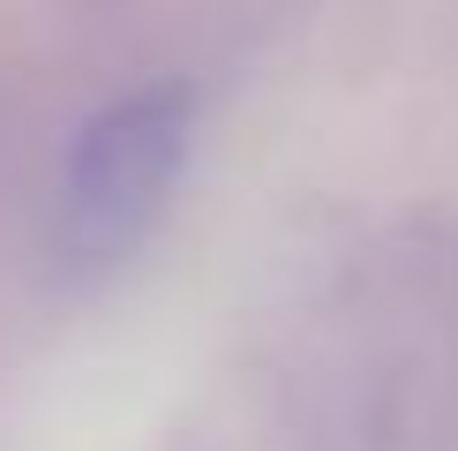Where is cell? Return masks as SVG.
Returning <instances> with one entry per match:
<instances>
[{
	"mask_svg": "<svg viewBox=\"0 0 458 451\" xmlns=\"http://www.w3.org/2000/svg\"><path fill=\"white\" fill-rule=\"evenodd\" d=\"M196 143V106L188 90H136V98L106 106L83 121L68 143L61 188H53V263L68 278H106L150 241L165 218Z\"/></svg>",
	"mask_w": 458,
	"mask_h": 451,
	"instance_id": "1",
	"label": "cell"
}]
</instances>
